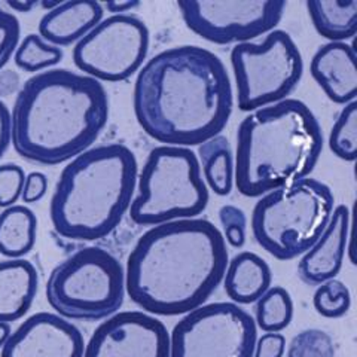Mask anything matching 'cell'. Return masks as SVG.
<instances>
[{"mask_svg":"<svg viewBox=\"0 0 357 357\" xmlns=\"http://www.w3.org/2000/svg\"><path fill=\"white\" fill-rule=\"evenodd\" d=\"M132 105L139 126L151 139L165 146H199L228 126L232 84L215 52L182 45L142 66Z\"/></svg>","mask_w":357,"mask_h":357,"instance_id":"6da1fadb","label":"cell"},{"mask_svg":"<svg viewBox=\"0 0 357 357\" xmlns=\"http://www.w3.org/2000/svg\"><path fill=\"white\" fill-rule=\"evenodd\" d=\"M229 262L227 241L207 219L151 227L134 244L126 266V294L152 316H182L207 303Z\"/></svg>","mask_w":357,"mask_h":357,"instance_id":"7a4b0ae2","label":"cell"},{"mask_svg":"<svg viewBox=\"0 0 357 357\" xmlns=\"http://www.w3.org/2000/svg\"><path fill=\"white\" fill-rule=\"evenodd\" d=\"M10 121V143L22 160L59 165L97 142L109 121V96L102 82L84 73L45 70L21 85Z\"/></svg>","mask_w":357,"mask_h":357,"instance_id":"3957f363","label":"cell"},{"mask_svg":"<svg viewBox=\"0 0 357 357\" xmlns=\"http://www.w3.org/2000/svg\"><path fill=\"white\" fill-rule=\"evenodd\" d=\"M321 151V127L301 100L250 112L237 130L234 183L244 197H264L307 178Z\"/></svg>","mask_w":357,"mask_h":357,"instance_id":"277c9868","label":"cell"},{"mask_svg":"<svg viewBox=\"0 0 357 357\" xmlns=\"http://www.w3.org/2000/svg\"><path fill=\"white\" fill-rule=\"evenodd\" d=\"M139 164L122 143L89 148L67 164L50 203L54 231L70 241H98L114 232L128 211Z\"/></svg>","mask_w":357,"mask_h":357,"instance_id":"5b68a950","label":"cell"},{"mask_svg":"<svg viewBox=\"0 0 357 357\" xmlns=\"http://www.w3.org/2000/svg\"><path fill=\"white\" fill-rule=\"evenodd\" d=\"M335 204L331 188L316 178L268 192L252 211V232L277 261L303 256L328 227Z\"/></svg>","mask_w":357,"mask_h":357,"instance_id":"8992f818","label":"cell"},{"mask_svg":"<svg viewBox=\"0 0 357 357\" xmlns=\"http://www.w3.org/2000/svg\"><path fill=\"white\" fill-rule=\"evenodd\" d=\"M137 195L128 208L139 227L194 219L208 204V189L195 152L181 146L153 148L137 176Z\"/></svg>","mask_w":357,"mask_h":357,"instance_id":"52a82bcc","label":"cell"},{"mask_svg":"<svg viewBox=\"0 0 357 357\" xmlns=\"http://www.w3.org/2000/svg\"><path fill=\"white\" fill-rule=\"evenodd\" d=\"M45 295L67 320H105L124 305L126 270L106 249L88 245L54 268Z\"/></svg>","mask_w":357,"mask_h":357,"instance_id":"ba28073f","label":"cell"},{"mask_svg":"<svg viewBox=\"0 0 357 357\" xmlns=\"http://www.w3.org/2000/svg\"><path fill=\"white\" fill-rule=\"evenodd\" d=\"M231 66L241 112L280 103L303 79L304 60L284 30H273L262 42L238 43L231 51Z\"/></svg>","mask_w":357,"mask_h":357,"instance_id":"9c48e42d","label":"cell"},{"mask_svg":"<svg viewBox=\"0 0 357 357\" xmlns=\"http://www.w3.org/2000/svg\"><path fill=\"white\" fill-rule=\"evenodd\" d=\"M258 328L234 303L204 304L176 323L170 357H253Z\"/></svg>","mask_w":357,"mask_h":357,"instance_id":"30bf717a","label":"cell"},{"mask_svg":"<svg viewBox=\"0 0 357 357\" xmlns=\"http://www.w3.org/2000/svg\"><path fill=\"white\" fill-rule=\"evenodd\" d=\"M151 45L149 29L136 15H112L75 45L72 57L98 82L127 81L142 69Z\"/></svg>","mask_w":357,"mask_h":357,"instance_id":"8fae6325","label":"cell"},{"mask_svg":"<svg viewBox=\"0 0 357 357\" xmlns=\"http://www.w3.org/2000/svg\"><path fill=\"white\" fill-rule=\"evenodd\" d=\"M284 0H178L186 27L215 45L245 43L275 30Z\"/></svg>","mask_w":357,"mask_h":357,"instance_id":"7c38bea8","label":"cell"},{"mask_svg":"<svg viewBox=\"0 0 357 357\" xmlns=\"http://www.w3.org/2000/svg\"><path fill=\"white\" fill-rule=\"evenodd\" d=\"M84 357H170V333L144 311H118L85 344Z\"/></svg>","mask_w":357,"mask_h":357,"instance_id":"4fadbf2b","label":"cell"},{"mask_svg":"<svg viewBox=\"0 0 357 357\" xmlns=\"http://www.w3.org/2000/svg\"><path fill=\"white\" fill-rule=\"evenodd\" d=\"M84 335L57 312L40 311L10 332L0 357H84Z\"/></svg>","mask_w":357,"mask_h":357,"instance_id":"5bb4252c","label":"cell"},{"mask_svg":"<svg viewBox=\"0 0 357 357\" xmlns=\"http://www.w3.org/2000/svg\"><path fill=\"white\" fill-rule=\"evenodd\" d=\"M350 237V210L345 204L333 208L328 227L303 255L298 275L308 286H320L337 277L342 268Z\"/></svg>","mask_w":357,"mask_h":357,"instance_id":"9a60e30c","label":"cell"},{"mask_svg":"<svg viewBox=\"0 0 357 357\" xmlns=\"http://www.w3.org/2000/svg\"><path fill=\"white\" fill-rule=\"evenodd\" d=\"M356 50L347 42L321 45L312 55L310 73L335 105H349L357 94Z\"/></svg>","mask_w":357,"mask_h":357,"instance_id":"2e32d148","label":"cell"},{"mask_svg":"<svg viewBox=\"0 0 357 357\" xmlns=\"http://www.w3.org/2000/svg\"><path fill=\"white\" fill-rule=\"evenodd\" d=\"M103 6L94 0H69L45 14L39 21V36L54 47L79 42L103 20Z\"/></svg>","mask_w":357,"mask_h":357,"instance_id":"e0dca14e","label":"cell"},{"mask_svg":"<svg viewBox=\"0 0 357 357\" xmlns=\"http://www.w3.org/2000/svg\"><path fill=\"white\" fill-rule=\"evenodd\" d=\"M39 290L36 266L27 259L0 261V323L24 317Z\"/></svg>","mask_w":357,"mask_h":357,"instance_id":"ac0fdd59","label":"cell"},{"mask_svg":"<svg viewBox=\"0 0 357 357\" xmlns=\"http://www.w3.org/2000/svg\"><path fill=\"white\" fill-rule=\"evenodd\" d=\"M225 294L237 305H249L271 287V268L259 255L241 252L228 262L223 275Z\"/></svg>","mask_w":357,"mask_h":357,"instance_id":"d6986e66","label":"cell"},{"mask_svg":"<svg viewBox=\"0 0 357 357\" xmlns=\"http://www.w3.org/2000/svg\"><path fill=\"white\" fill-rule=\"evenodd\" d=\"M316 31L329 42H347L357 31V0H307Z\"/></svg>","mask_w":357,"mask_h":357,"instance_id":"ffe728a7","label":"cell"},{"mask_svg":"<svg viewBox=\"0 0 357 357\" xmlns=\"http://www.w3.org/2000/svg\"><path fill=\"white\" fill-rule=\"evenodd\" d=\"M38 218L21 204L3 208L0 213V255L6 259H22L36 244Z\"/></svg>","mask_w":357,"mask_h":357,"instance_id":"44dd1931","label":"cell"},{"mask_svg":"<svg viewBox=\"0 0 357 357\" xmlns=\"http://www.w3.org/2000/svg\"><path fill=\"white\" fill-rule=\"evenodd\" d=\"M197 158L206 185L219 197L229 195L234 186V153L229 140L219 134L204 142L199 144Z\"/></svg>","mask_w":357,"mask_h":357,"instance_id":"7402d4cb","label":"cell"},{"mask_svg":"<svg viewBox=\"0 0 357 357\" xmlns=\"http://www.w3.org/2000/svg\"><path fill=\"white\" fill-rule=\"evenodd\" d=\"M294 319V301L282 286H274L256 301L255 323L265 333H280Z\"/></svg>","mask_w":357,"mask_h":357,"instance_id":"603a6c76","label":"cell"},{"mask_svg":"<svg viewBox=\"0 0 357 357\" xmlns=\"http://www.w3.org/2000/svg\"><path fill=\"white\" fill-rule=\"evenodd\" d=\"M64 57L61 48L45 42L36 33L22 39L14 52V63L26 73H40L57 66Z\"/></svg>","mask_w":357,"mask_h":357,"instance_id":"cb8c5ba5","label":"cell"},{"mask_svg":"<svg viewBox=\"0 0 357 357\" xmlns=\"http://www.w3.org/2000/svg\"><path fill=\"white\" fill-rule=\"evenodd\" d=\"M329 149L340 160L354 162L357 158V102L345 105L332 126Z\"/></svg>","mask_w":357,"mask_h":357,"instance_id":"d4e9b609","label":"cell"},{"mask_svg":"<svg viewBox=\"0 0 357 357\" xmlns=\"http://www.w3.org/2000/svg\"><path fill=\"white\" fill-rule=\"evenodd\" d=\"M312 305L321 317L340 319L347 314L351 307L350 290L342 282L332 278L317 286L312 296Z\"/></svg>","mask_w":357,"mask_h":357,"instance_id":"484cf974","label":"cell"},{"mask_svg":"<svg viewBox=\"0 0 357 357\" xmlns=\"http://www.w3.org/2000/svg\"><path fill=\"white\" fill-rule=\"evenodd\" d=\"M337 350L331 335L321 329H305L290 341L287 357H335Z\"/></svg>","mask_w":357,"mask_h":357,"instance_id":"4316f807","label":"cell"},{"mask_svg":"<svg viewBox=\"0 0 357 357\" xmlns=\"http://www.w3.org/2000/svg\"><path fill=\"white\" fill-rule=\"evenodd\" d=\"M219 220L223 227V238L234 249H241L245 243L248 219L244 211L236 206L225 204L219 210Z\"/></svg>","mask_w":357,"mask_h":357,"instance_id":"83f0119b","label":"cell"},{"mask_svg":"<svg viewBox=\"0 0 357 357\" xmlns=\"http://www.w3.org/2000/svg\"><path fill=\"white\" fill-rule=\"evenodd\" d=\"M24 181L26 173L22 167L13 162L0 165V208L15 206L21 198Z\"/></svg>","mask_w":357,"mask_h":357,"instance_id":"f1b7e54d","label":"cell"},{"mask_svg":"<svg viewBox=\"0 0 357 357\" xmlns=\"http://www.w3.org/2000/svg\"><path fill=\"white\" fill-rule=\"evenodd\" d=\"M21 38L18 18L0 5V70L13 59Z\"/></svg>","mask_w":357,"mask_h":357,"instance_id":"f546056e","label":"cell"},{"mask_svg":"<svg viewBox=\"0 0 357 357\" xmlns=\"http://www.w3.org/2000/svg\"><path fill=\"white\" fill-rule=\"evenodd\" d=\"M48 191V177L40 172H31L26 176L24 186H22L21 199L26 204H35L40 201Z\"/></svg>","mask_w":357,"mask_h":357,"instance_id":"4dcf8cb0","label":"cell"},{"mask_svg":"<svg viewBox=\"0 0 357 357\" xmlns=\"http://www.w3.org/2000/svg\"><path fill=\"white\" fill-rule=\"evenodd\" d=\"M286 351V338L282 333H264L256 340L253 357H283Z\"/></svg>","mask_w":357,"mask_h":357,"instance_id":"1f68e13d","label":"cell"},{"mask_svg":"<svg viewBox=\"0 0 357 357\" xmlns=\"http://www.w3.org/2000/svg\"><path fill=\"white\" fill-rule=\"evenodd\" d=\"M13 142V121H10V110L0 100V160L10 146Z\"/></svg>","mask_w":357,"mask_h":357,"instance_id":"d6a6232c","label":"cell"},{"mask_svg":"<svg viewBox=\"0 0 357 357\" xmlns=\"http://www.w3.org/2000/svg\"><path fill=\"white\" fill-rule=\"evenodd\" d=\"M21 77L14 70H0V97H9L20 91Z\"/></svg>","mask_w":357,"mask_h":357,"instance_id":"836d02e7","label":"cell"},{"mask_svg":"<svg viewBox=\"0 0 357 357\" xmlns=\"http://www.w3.org/2000/svg\"><path fill=\"white\" fill-rule=\"evenodd\" d=\"M103 10L106 9L107 13H112L114 15H126L127 13H131L132 9L140 6L139 0H109V2L103 3Z\"/></svg>","mask_w":357,"mask_h":357,"instance_id":"e575fe53","label":"cell"},{"mask_svg":"<svg viewBox=\"0 0 357 357\" xmlns=\"http://www.w3.org/2000/svg\"><path fill=\"white\" fill-rule=\"evenodd\" d=\"M5 5L9 9L15 10V13L27 14V13H31V10L39 5V2L38 0H6Z\"/></svg>","mask_w":357,"mask_h":357,"instance_id":"d590c367","label":"cell"},{"mask_svg":"<svg viewBox=\"0 0 357 357\" xmlns=\"http://www.w3.org/2000/svg\"><path fill=\"white\" fill-rule=\"evenodd\" d=\"M10 332H13V329H10L9 323H0V350H2L6 340L9 338Z\"/></svg>","mask_w":357,"mask_h":357,"instance_id":"8d00e7d4","label":"cell"},{"mask_svg":"<svg viewBox=\"0 0 357 357\" xmlns=\"http://www.w3.org/2000/svg\"><path fill=\"white\" fill-rule=\"evenodd\" d=\"M61 3V0H55V2H48V0H42V2H39V5L47 10V13H50V10L55 9Z\"/></svg>","mask_w":357,"mask_h":357,"instance_id":"74e56055","label":"cell"}]
</instances>
